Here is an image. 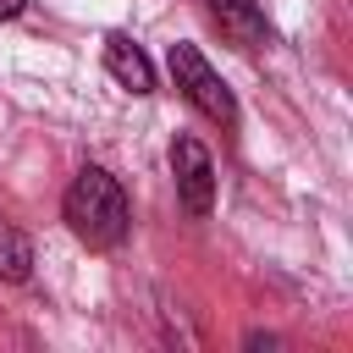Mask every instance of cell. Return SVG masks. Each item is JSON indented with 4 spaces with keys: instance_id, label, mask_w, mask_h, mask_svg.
<instances>
[{
    "instance_id": "obj_6",
    "label": "cell",
    "mask_w": 353,
    "mask_h": 353,
    "mask_svg": "<svg viewBox=\"0 0 353 353\" xmlns=\"http://www.w3.org/2000/svg\"><path fill=\"white\" fill-rule=\"evenodd\" d=\"M28 276H33V243L11 221H0V281H28Z\"/></svg>"
},
{
    "instance_id": "obj_3",
    "label": "cell",
    "mask_w": 353,
    "mask_h": 353,
    "mask_svg": "<svg viewBox=\"0 0 353 353\" xmlns=\"http://www.w3.org/2000/svg\"><path fill=\"white\" fill-rule=\"evenodd\" d=\"M171 176H176V199H182L188 215L215 210V160L199 138H188V132L171 138Z\"/></svg>"
},
{
    "instance_id": "obj_5",
    "label": "cell",
    "mask_w": 353,
    "mask_h": 353,
    "mask_svg": "<svg viewBox=\"0 0 353 353\" xmlns=\"http://www.w3.org/2000/svg\"><path fill=\"white\" fill-rule=\"evenodd\" d=\"M105 72H110L127 94H154V66H149V55H143L127 33H110V39H105Z\"/></svg>"
},
{
    "instance_id": "obj_1",
    "label": "cell",
    "mask_w": 353,
    "mask_h": 353,
    "mask_svg": "<svg viewBox=\"0 0 353 353\" xmlns=\"http://www.w3.org/2000/svg\"><path fill=\"white\" fill-rule=\"evenodd\" d=\"M61 221L72 226V237L83 248H116L132 226V204L105 165H83L61 199Z\"/></svg>"
},
{
    "instance_id": "obj_2",
    "label": "cell",
    "mask_w": 353,
    "mask_h": 353,
    "mask_svg": "<svg viewBox=\"0 0 353 353\" xmlns=\"http://www.w3.org/2000/svg\"><path fill=\"white\" fill-rule=\"evenodd\" d=\"M171 77H176V88H182V99L193 105V110H204L210 121H221V127H237V99H232V88L221 83V72L199 55V44H171Z\"/></svg>"
},
{
    "instance_id": "obj_7",
    "label": "cell",
    "mask_w": 353,
    "mask_h": 353,
    "mask_svg": "<svg viewBox=\"0 0 353 353\" xmlns=\"http://www.w3.org/2000/svg\"><path fill=\"white\" fill-rule=\"evenodd\" d=\"M28 11V0H0V22H17Z\"/></svg>"
},
{
    "instance_id": "obj_4",
    "label": "cell",
    "mask_w": 353,
    "mask_h": 353,
    "mask_svg": "<svg viewBox=\"0 0 353 353\" xmlns=\"http://www.w3.org/2000/svg\"><path fill=\"white\" fill-rule=\"evenodd\" d=\"M204 11H210V22L221 28L226 44H237V50H265L270 44V22H265L259 0H204Z\"/></svg>"
}]
</instances>
